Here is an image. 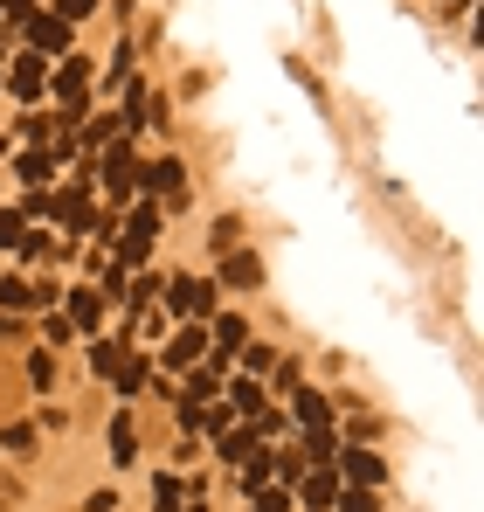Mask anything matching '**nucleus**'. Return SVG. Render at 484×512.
<instances>
[{"label": "nucleus", "mask_w": 484, "mask_h": 512, "mask_svg": "<svg viewBox=\"0 0 484 512\" xmlns=\"http://www.w3.org/2000/svg\"><path fill=\"white\" fill-rule=\"evenodd\" d=\"M153 236H160V208L146 201L125 229H118V263H146V250H153Z\"/></svg>", "instance_id": "nucleus-1"}, {"label": "nucleus", "mask_w": 484, "mask_h": 512, "mask_svg": "<svg viewBox=\"0 0 484 512\" xmlns=\"http://www.w3.org/2000/svg\"><path fill=\"white\" fill-rule=\"evenodd\" d=\"M166 305H173L180 319H208V312H215V284H201V277H173V284H166Z\"/></svg>", "instance_id": "nucleus-2"}, {"label": "nucleus", "mask_w": 484, "mask_h": 512, "mask_svg": "<svg viewBox=\"0 0 484 512\" xmlns=\"http://www.w3.org/2000/svg\"><path fill=\"white\" fill-rule=\"evenodd\" d=\"M132 180H139V187H146L153 201H180V194H187V167H180V160H160V167L132 173Z\"/></svg>", "instance_id": "nucleus-3"}, {"label": "nucleus", "mask_w": 484, "mask_h": 512, "mask_svg": "<svg viewBox=\"0 0 484 512\" xmlns=\"http://www.w3.org/2000/svg\"><path fill=\"white\" fill-rule=\"evenodd\" d=\"M28 35L42 56H70V21H49V14H28Z\"/></svg>", "instance_id": "nucleus-4"}, {"label": "nucleus", "mask_w": 484, "mask_h": 512, "mask_svg": "<svg viewBox=\"0 0 484 512\" xmlns=\"http://www.w3.org/2000/svg\"><path fill=\"white\" fill-rule=\"evenodd\" d=\"M7 84H14V97H42V90H49V63H42V56H21Z\"/></svg>", "instance_id": "nucleus-5"}, {"label": "nucleus", "mask_w": 484, "mask_h": 512, "mask_svg": "<svg viewBox=\"0 0 484 512\" xmlns=\"http://www.w3.org/2000/svg\"><path fill=\"white\" fill-rule=\"evenodd\" d=\"M201 346H208V333H201V326H187V333H173V340H166V367H194V360H201Z\"/></svg>", "instance_id": "nucleus-6"}, {"label": "nucleus", "mask_w": 484, "mask_h": 512, "mask_svg": "<svg viewBox=\"0 0 484 512\" xmlns=\"http://www.w3.org/2000/svg\"><path fill=\"white\" fill-rule=\"evenodd\" d=\"M83 84H90V63H83V56H63V70H56V97H63V104H83Z\"/></svg>", "instance_id": "nucleus-7"}, {"label": "nucleus", "mask_w": 484, "mask_h": 512, "mask_svg": "<svg viewBox=\"0 0 484 512\" xmlns=\"http://www.w3.org/2000/svg\"><path fill=\"white\" fill-rule=\"evenodd\" d=\"M346 478H353L360 492H374V485H381V457H374V450H346Z\"/></svg>", "instance_id": "nucleus-8"}, {"label": "nucleus", "mask_w": 484, "mask_h": 512, "mask_svg": "<svg viewBox=\"0 0 484 512\" xmlns=\"http://www.w3.org/2000/svg\"><path fill=\"white\" fill-rule=\"evenodd\" d=\"M222 277H229L236 291H249V284H263V263H256V256H242V250H229V263H222Z\"/></svg>", "instance_id": "nucleus-9"}, {"label": "nucleus", "mask_w": 484, "mask_h": 512, "mask_svg": "<svg viewBox=\"0 0 484 512\" xmlns=\"http://www.w3.org/2000/svg\"><path fill=\"white\" fill-rule=\"evenodd\" d=\"M332 499H339V478H332V464H325V471H312V478H305V506L325 512Z\"/></svg>", "instance_id": "nucleus-10"}, {"label": "nucleus", "mask_w": 484, "mask_h": 512, "mask_svg": "<svg viewBox=\"0 0 484 512\" xmlns=\"http://www.w3.org/2000/svg\"><path fill=\"white\" fill-rule=\"evenodd\" d=\"M132 450H139V429H132V416L118 409V416H111V457H118V464H132Z\"/></svg>", "instance_id": "nucleus-11"}, {"label": "nucleus", "mask_w": 484, "mask_h": 512, "mask_svg": "<svg viewBox=\"0 0 484 512\" xmlns=\"http://www.w3.org/2000/svg\"><path fill=\"white\" fill-rule=\"evenodd\" d=\"M97 312H104V291H77V298H70V312H63V319H70V326H83V333H90V326H97Z\"/></svg>", "instance_id": "nucleus-12"}, {"label": "nucleus", "mask_w": 484, "mask_h": 512, "mask_svg": "<svg viewBox=\"0 0 484 512\" xmlns=\"http://www.w3.org/2000/svg\"><path fill=\"white\" fill-rule=\"evenodd\" d=\"M146 374H153V367H146V360H139V353H125V360H118V374H111V381H118V395H139V388H146Z\"/></svg>", "instance_id": "nucleus-13"}, {"label": "nucleus", "mask_w": 484, "mask_h": 512, "mask_svg": "<svg viewBox=\"0 0 484 512\" xmlns=\"http://www.w3.org/2000/svg\"><path fill=\"white\" fill-rule=\"evenodd\" d=\"M0 305H7V312H21V305H49V298H42L28 277H7V284H0Z\"/></svg>", "instance_id": "nucleus-14"}, {"label": "nucleus", "mask_w": 484, "mask_h": 512, "mask_svg": "<svg viewBox=\"0 0 484 512\" xmlns=\"http://www.w3.org/2000/svg\"><path fill=\"white\" fill-rule=\"evenodd\" d=\"M298 423H305V429H332V402L305 388V395H298Z\"/></svg>", "instance_id": "nucleus-15"}, {"label": "nucleus", "mask_w": 484, "mask_h": 512, "mask_svg": "<svg viewBox=\"0 0 484 512\" xmlns=\"http://www.w3.org/2000/svg\"><path fill=\"white\" fill-rule=\"evenodd\" d=\"M14 173H21V180H49V173H56V153H49V146H28Z\"/></svg>", "instance_id": "nucleus-16"}, {"label": "nucleus", "mask_w": 484, "mask_h": 512, "mask_svg": "<svg viewBox=\"0 0 484 512\" xmlns=\"http://www.w3.org/2000/svg\"><path fill=\"white\" fill-rule=\"evenodd\" d=\"M229 409H242V416H256V409H263V388H256V374H242L236 388H229Z\"/></svg>", "instance_id": "nucleus-17"}, {"label": "nucleus", "mask_w": 484, "mask_h": 512, "mask_svg": "<svg viewBox=\"0 0 484 512\" xmlns=\"http://www.w3.org/2000/svg\"><path fill=\"white\" fill-rule=\"evenodd\" d=\"M118 360H125V346H118V340H97V346H90V367H97V374H118Z\"/></svg>", "instance_id": "nucleus-18"}, {"label": "nucleus", "mask_w": 484, "mask_h": 512, "mask_svg": "<svg viewBox=\"0 0 484 512\" xmlns=\"http://www.w3.org/2000/svg\"><path fill=\"white\" fill-rule=\"evenodd\" d=\"M215 340H222V353H229V346H242V340H249V326H242L236 312H222V319H215Z\"/></svg>", "instance_id": "nucleus-19"}, {"label": "nucleus", "mask_w": 484, "mask_h": 512, "mask_svg": "<svg viewBox=\"0 0 484 512\" xmlns=\"http://www.w3.org/2000/svg\"><path fill=\"white\" fill-rule=\"evenodd\" d=\"M249 443H256V429H222V457H229V464L249 457Z\"/></svg>", "instance_id": "nucleus-20"}, {"label": "nucleus", "mask_w": 484, "mask_h": 512, "mask_svg": "<svg viewBox=\"0 0 484 512\" xmlns=\"http://www.w3.org/2000/svg\"><path fill=\"white\" fill-rule=\"evenodd\" d=\"M28 374H35V388H49V381H56V353H49V346H35V360H28Z\"/></svg>", "instance_id": "nucleus-21"}, {"label": "nucleus", "mask_w": 484, "mask_h": 512, "mask_svg": "<svg viewBox=\"0 0 484 512\" xmlns=\"http://www.w3.org/2000/svg\"><path fill=\"white\" fill-rule=\"evenodd\" d=\"M0 443H7L14 457H28V450H35V429H28V423H14V429H0Z\"/></svg>", "instance_id": "nucleus-22"}, {"label": "nucleus", "mask_w": 484, "mask_h": 512, "mask_svg": "<svg viewBox=\"0 0 484 512\" xmlns=\"http://www.w3.org/2000/svg\"><path fill=\"white\" fill-rule=\"evenodd\" d=\"M153 512H180V485H173V478L153 485Z\"/></svg>", "instance_id": "nucleus-23"}, {"label": "nucleus", "mask_w": 484, "mask_h": 512, "mask_svg": "<svg viewBox=\"0 0 484 512\" xmlns=\"http://www.w3.org/2000/svg\"><path fill=\"white\" fill-rule=\"evenodd\" d=\"M236 236H242V229H236V215H222V222H215V236H208V243H215V250L229 256V250H236Z\"/></svg>", "instance_id": "nucleus-24"}, {"label": "nucleus", "mask_w": 484, "mask_h": 512, "mask_svg": "<svg viewBox=\"0 0 484 512\" xmlns=\"http://www.w3.org/2000/svg\"><path fill=\"white\" fill-rule=\"evenodd\" d=\"M14 243H21V215H14V208H0V250H14Z\"/></svg>", "instance_id": "nucleus-25"}, {"label": "nucleus", "mask_w": 484, "mask_h": 512, "mask_svg": "<svg viewBox=\"0 0 484 512\" xmlns=\"http://www.w3.org/2000/svg\"><path fill=\"white\" fill-rule=\"evenodd\" d=\"M332 506H339V512H374V492H360V485H353V492H346V499H332Z\"/></svg>", "instance_id": "nucleus-26"}, {"label": "nucleus", "mask_w": 484, "mask_h": 512, "mask_svg": "<svg viewBox=\"0 0 484 512\" xmlns=\"http://www.w3.org/2000/svg\"><path fill=\"white\" fill-rule=\"evenodd\" d=\"M90 7H97V0H56V21H83Z\"/></svg>", "instance_id": "nucleus-27"}, {"label": "nucleus", "mask_w": 484, "mask_h": 512, "mask_svg": "<svg viewBox=\"0 0 484 512\" xmlns=\"http://www.w3.org/2000/svg\"><path fill=\"white\" fill-rule=\"evenodd\" d=\"M0 14H21L28 21V0H0Z\"/></svg>", "instance_id": "nucleus-28"}, {"label": "nucleus", "mask_w": 484, "mask_h": 512, "mask_svg": "<svg viewBox=\"0 0 484 512\" xmlns=\"http://www.w3.org/2000/svg\"><path fill=\"white\" fill-rule=\"evenodd\" d=\"M7 333H14V319H7V312H0V340H7Z\"/></svg>", "instance_id": "nucleus-29"}]
</instances>
